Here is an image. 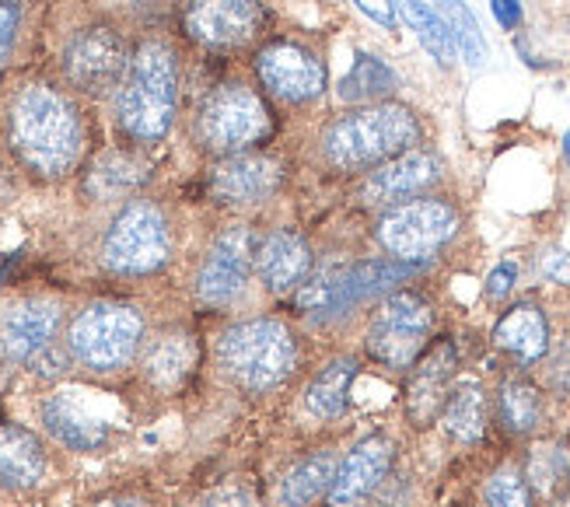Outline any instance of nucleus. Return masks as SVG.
<instances>
[{"mask_svg":"<svg viewBox=\"0 0 570 507\" xmlns=\"http://www.w3.org/2000/svg\"><path fill=\"white\" fill-rule=\"evenodd\" d=\"M8 144L18 162L42 179L67 175L85 147V126L73 98L46 81L18 88L8 106Z\"/></svg>","mask_w":570,"mask_h":507,"instance_id":"1","label":"nucleus"},{"mask_svg":"<svg viewBox=\"0 0 570 507\" xmlns=\"http://www.w3.org/2000/svg\"><path fill=\"white\" fill-rule=\"evenodd\" d=\"M176 98H179V67L176 53L158 42L147 39L134 49L127 78L116 95V119L122 134L140 144H155L171 130L176 119Z\"/></svg>","mask_w":570,"mask_h":507,"instance_id":"2","label":"nucleus"},{"mask_svg":"<svg viewBox=\"0 0 570 507\" xmlns=\"http://www.w3.org/2000/svg\"><path fill=\"white\" fill-rule=\"evenodd\" d=\"M420 140V123L406 106H367L336 119L322 134V155L336 168H371L413 150Z\"/></svg>","mask_w":570,"mask_h":507,"instance_id":"3","label":"nucleus"},{"mask_svg":"<svg viewBox=\"0 0 570 507\" xmlns=\"http://www.w3.org/2000/svg\"><path fill=\"white\" fill-rule=\"evenodd\" d=\"M220 368L235 386L266 392L294 374L297 368V343L291 329L277 319H249L235 322L217 347Z\"/></svg>","mask_w":570,"mask_h":507,"instance_id":"4","label":"nucleus"},{"mask_svg":"<svg viewBox=\"0 0 570 507\" xmlns=\"http://www.w3.org/2000/svg\"><path fill=\"white\" fill-rule=\"evenodd\" d=\"M140 340H144L140 312L134 304H119V301L88 304L67 329L70 358L98 374H112L127 368L137 358Z\"/></svg>","mask_w":570,"mask_h":507,"instance_id":"5","label":"nucleus"},{"mask_svg":"<svg viewBox=\"0 0 570 507\" xmlns=\"http://www.w3.org/2000/svg\"><path fill=\"white\" fill-rule=\"evenodd\" d=\"M171 256L168 217L158 203L130 199L102 238V263L119 276H147L158 273Z\"/></svg>","mask_w":570,"mask_h":507,"instance_id":"6","label":"nucleus"},{"mask_svg":"<svg viewBox=\"0 0 570 507\" xmlns=\"http://www.w3.org/2000/svg\"><path fill=\"white\" fill-rule=\"evenodd\" d=\"M274 130L266 101L245 85L214 88L196 109V137L214 155H242Z\"/></svg>","mask_w":570,"mask_h":507,"instance_id":"7","label":"nucleus"},{"mask_svg":"<svg viewBox=\"0 0 570 507\" xmlns=\"http://www.w3.org/2000/svg\"><path fill=\"white\" fill-rule=\"evenodd\" d=\"M459 232V214L452 203L420 196L395 203L379 221V242L392 252V260L424 263Z\"/></svg>","mask_w":570,"mask_h":507,"instance_id":"8","label":"nucleus"},{"mask_svg":"<svg viewBox=\"0 0 570 507\" xmlns=\"http://www.w3.org/2000/svg\"><path fill=\"white\" fill-rule=\"evenodd\" d=\"M431 333V309L416 294H392L367 325V353L385 368H413Z\"/></svg>","mask_w":570,"mask_h":507,"instance_id":"9","label":"nucleus"},{"mask_svg":"<svg viewBox=\"0 0 570 507\" xmlns=\"http://www.w3.org/2000/svg\"><path fill=\"white\" fill-rule=\"evenodd\" d=\"M266 8L259 0H189L183 11V32L214 53L256 42L266 32Z\"/></svg>","mask_w":570,"mask_h":507,"instance_id":"10","label":"nucleus"},{"mask_svg":"<svg viewBox=\"0 0 570 507\" xmlns=\"http://www.w3.org/2000/svg\"><path fill=\"white\" fill-rule=\"evenodd\" d=\"M130 67L127 42L109 25H91L63 49V78L85 95H106L122 85Z\"/></svg>","mask_w":570,"mask_h":507,"instance_id":"11","label":"nucleus"},{"mask_svg":"<svg viewBox=\"0 0 570 507\" xmlns=\"http://www.w3.org/2000/svg\"><path fill=\"white\" fill-rule=\"evenodd\" d=\"M416 273V263H403V260H375V263H357L343 273L322 276L318 284H308L302 291V304L305 309H318L326 315H340L351 304L379 294L392 284L406 281V276Z\"/></svg>","mask_w":570,"mask_h":507,"instance_id":"12","label":"nucleus"},{"mask_svg":"<svg viewBox=\"0 0 570 507\" xmlns=\"http://www.w3.org/2000/svg\"><path fill=\"white\" fill-rule=\"evenodd\" d=\"M256 74L269 95L291 101V106H302V101H312L326 91V67L312 49L297 42L281 39L263 46L256 57Z\"/></svg>","mask_w":570,"mask_h":507,"instance_id":"13","label":"nucleus"},{"mask_svg":"<svg viewBox=\"0 0 570 507\" xmlns=\"http://www.w3.org/2000/svg\"><path fill=\"white\" fill-rule=\"evenodd\" d=\"M256 270V238L249 227H228L220 235L207 260L196 273V294L207 304H228L249 284V273Z\"/></svg>","mask_w":570,"mask_h":507,"instance_id":"14","label":"nucleus"},{"mask_svg":"<svg viewBox=\"0 0 570 507\" xmlns=\"http://www.w3.org/2000/svg\"><path fill=\"white\" fill-rule=\"evenodd\" d=\"M60 304L46 298L18 301L0 315V364H29L42 347L57 340Z\"/></svg>","mask_w":570,"mask_h":507,"instance_id":"15","label":"nucleus"},{"mask_svg":"<svg viewBox=\"0 0 570 507\" xmlns=\"http://www.w3.org/2000/svg\"><path fill=\"white\" fill-rule=\"evenodd\" d=\"M284 172L266 155H228L220 165L210 168V196L228 203V207H253L277 193Z\"/></svg>","mask_w":570,"mask_h":507,"instance_id":"16","label":"nucleus"},{"mask_svg":"<svg viewBox=\"0 0 570 507\" xmlns=\"http://www.w3.org/2000/svg\"><path fill=\"white\" fill-rule=\"evenodd\" d=\"M392 469V441L382 435H371L357 441L346 459L336 466L330 484V507H357L364 497L375 494V487Z\"/></svg>","mask_w":570,"mask_h":507,"instance_id":"17","label":"nucleus"},{"mask_svg":"<svg viewBox=\"0 0 570 507\" xmlns=\"http://www.w3.org/2000/svg\"><path fill=\"white\" fill-rule=\"evenodd\" d=\"M312 270V248L297 232H269L256 245V273L266 291L287 294L305 284Z\"/></svg>","mask_w":570,"mask_h":507,"instance_id":"18","label":"nucleus"},{"mask_svg":"<svg viewBox=\"0 0 570 507\" xmlns=\"http://www.w3.org/2000/svg\"><path fill=\"white\" fill-rule=\"evenodd\" d=\"M441 179V162L431 150H406V155L385 162L379 172H371V179L364 183V196L371 203H395L431 189Z\"/></svg>","mask_w":570,"mask_h":507,"instance_id":"19","label":"nucleus"},{"mask_svg":"<svg viewBox=\"0 0 570 507\" xmlns=\"http://www.w3.org/2000/svg\"><path fill=\"white\" fill-rule=\"evenodd\" d=\"M42 423L70 451H98L109 441V423L67 392L49 396L42 402Z\"/></svg>","mask_w":570,"mask_h":507,"instance_id":"20","label":"nucleus"},{"mask_svg":"<svg viewBox=\"0 0 570 507\" xmlns=\"http://www.w3.org/2000/svg\"><path fill=\"white\" fill-rule=\"evenodd\" d=\"M49 459L42 441L18 423H0V487L32 490L46 479Z\"/></svg>","mask_w":570,"mask_h":507,"instance_id":"21","label":"nucleus"},{"mask_svg":"<svg viewBox=\"0 0 570 507\" xmlns=\"http://www.w3.org/2000/svg\"><path fill=\"white\" fill-rule=\"evenodd\" d=\"M455 368V350L452 343H438L424 361L416 364L410 389H406V413L424 427L438 417V410L449 399V378Z\"/></svg>","mask_w":570,"mask_h":507,"instance_id":"22","label":"nucleus"},{"mask_svg":"<svg viewBox=\"0 0 570 507\" xmlns=\"http://www.w3.org/2000/svg\"><path fill=\"white\" fill-rule=\"evenodd\" d=\"M493 343L501 350L514 353L518 361H539L550 347V325L547 315H542L535 304H514L511 312H504V319L493 329Z\"/></svg>","mask_w":570,"mask_h":507,"instance_id":"23","label":"nucleus"},{"mask_svg":"<svg viewBox=\"0 0 570 507\" xmlns=\"http://www.w3.org/2000/svg\"><path fill=\"white\" fill-rule=\"evenodd\" d=\"M193 368H196V343L193 337L183 333L155 340L144 353V378L161 392H176Z\"/></svg>","mask_w":570,"mask_h":507,"instance_id":"24","label":"nucleus"},{"mask_svg":"<svg viewBox=\"0 0 570 507\" xmlns=\"http://www.w3.org/2000/svg\"><path fill=\"white\" fill-rule=\"evenodd\" d=\"M357 378V361L354 358H336L333 364L322 368L312 386L305 392V406L318 420H336L346 413V402H351V386Z\"/></svg>","mask_w":570,"mask_h":507,"instance_id":"25","label":"nucleus"},{"mask_svg":"<svg viewBox=\"0 0 570 507\" xmlns=\"http://www.w3.org/2000/svg\"><path fill=\"white\" fill-rule=\"evenodd\" d=\"M147 183V165L137 155H127V150H106L98 158L85 179V189L95 199H116L127 196L134 189H140Z\"/></svg>","mask_w":570,"mask_h":507,"instance_id":"26","label":"nucleus"},{"mask_svg":"<svg viewBox=\"0 0 570 507\" xmlns=\"http://www.w3.org/2000/svg\"><path fill=\"white\" fill-rule=\"evenodd\" d=\"M441 423L462 445L480 441L483 430H487V396H483V389L473 382L459 386L441 406Z\"/></svg>","mask_w":570,"mask_h":507,"instance_id":"27","label":"nucleus"},{"mask_svg":"<svg viewBox=\"0 0 570 507\" xmlns=\"http://www.w3.org/2000/svg\"><path fill=\"white\" fill-rule=\"evenodd\" d=\"M333 472H336V459L330 451H318L312 459L297 462L281 484V494H277L281 507H308L312 500H318L330 490Z\"/></svg>","mask_w":570,"mask_h":507,"instance_id":"28","label":"nucleus"},{"mask_svg":"<svg viewBox=\"0 0 570 507\" xmlns=\"http://www.w3.org/2000/svg\"><path fill=\"white\" fill-rule=\"evenodd\" d=\"M400 11L406 18V25L416 32V39L424 42L428 53L444 64V67H452L455 57H459V49H455V39L449 32V25L441 21V14L428 4V0H400Z\"/></svg>","mask_w":570,"mask_h":507,"instance_id":"29","label":"nucleus"},{"mask_svg":"<svg viewBox=\"0 0 570 507\" xmlns=\"http://www.w3.org/2000/svg\"><path fill=\"white\" fill-rule=\"evenodd\" d=\"M428 4L441 14V21L449 25V32L455 39V49L465 57L469 67H483L487 60V42H483V32L462 0H428Z\"/></svg>","mask_w":570,"mask_h":507,"instance_id":"30","label":"nucleus"},{"mask_svg":"<svg viewBox=\"0 0 570 507\" xmlns=\"http://www.w3.org/2000/svg\"><path fill=\"white\" fill-rule=\"evenodd\" d=\"M501 406V420L514 430V435H529V430L542 420V396L525 378H511L501 386L498 396Z\"/></svg>","mask_w":570,"mask_h":507,"instance_id":"31","label":"nucleus"},{"mask_svg":"<svg viewBox=\"0 0 570 507\" xmlns=\"http://www.w3.org/2000/svg\"><path fill=\"white\" fill-rule=\"evenodd\" d=\"M392 88H395V74L382 60L367 57V53H361L354 60L351 74L340 81V95L346 101H367V98H379V95L392 91Z\"/></svg>","mask_w":570,"mask_h":507,"instance_id":"32","label":"nucleus"},{"mask_svg":"<svg viewBox=\"0 0 570 507\" xmlns=\"http://www.w3.org/2000/svg\"><path fill=\"white\" fill-rule=\"evenodd\" d=\"M483 504L487 507H532V494H529L525 476L511 466L498 469L483 487Z\"/></svg>","mask_w":570,"mask_h":507,"instance_id":"33","label":"nucleus"},{"mask_svg":"<svg viewBox=\"0 0 570 507\" xmlns=\"http://www.w3.org/2000/svg\"><path fill=\"white\" fill-rule=\"evenodd\" d=\"M18 21H21V11L14 0H0V70L11 60V49H14V39H18Z\"/></svg>","mask_w":570,"mask_h":507,"instance_id":"34","label":"nucleus"},{"mask_svg":"<svg viewBox=\"0 0 570 507\" xmlns=\"http://www.w3.org/2000/svg\"><path fill=\"white\" fill-rule=\"evenodd\" d=\"M67 358H70V350L63 353V350L57 347V340H53L49 347H42L29 364H32L36 374H49V378H53V374H63V371H67Z\"/></svg>","mask_w":570,"mask_h":507,"instance_id":"35","label":"nucleus"},{"mask_svg":"<svg viewBox=\"0 0 570 507\" xmlns=\"http://www.w3.org/2000/svg\"><path fill=\"white\" fill-rule=\"evenodd\" d=\"M542 273H547L553 284H570V252L550 248L547 256H542Z\"/></svg>","mask_w":570,"mask_h":507,"instance_id":"36","label":"nucleus"},{"mask_svg":"<svg viewBox=\"0 0 570 507\" xmlns=\"http://www.w3.org/2000/svg\"><path fill=\"white\" fill-rule=\"evenodd\" d=\"M354 4H357L371 21H379L382 29H395V4H392V0H354Z\"/></svg>","mask_w":570,"mask_h":507,"instance_id":"37","label":"nucleus"},{"mask_svg":"<svg viewBox=\"0 0 570 507\" xmlns=\"http://www.w3.org/2000/svg\"><path fill=\"white\" fill-rule=\"evenodd\" d=\"M514 276H518V266H514V263H501L498 270H493V273H490V281H487L490 298H504V294L511 291V284H514Z\"/></svg>","mask_w":570,"mask_h":507,"instance_id":"38","label":"nucleus"},{"mask_svg":"<svg viewBox=\"0 0 570 507\" xmlns=\"http://www.w3.org/2000/svg\"><path fill=\"white\" fill-rule=\"evenodd\" d=\"M200 507H259L245 490H217L210 494Z\"/></svg>","mask_w":570,"mask_h":507,"instance_id":"39","label":"nucleus"},{"mask_svg":"<svg viewBox=\"0 0 570 507\" xmlns=\"http://www.w3.org/2000/svg\"><path fill=\"white\" fill-rule=\"evenodd\" d=\"M493 4V14H498V21L504 25V29H514L518 21H522V8L514 4V0H490Z\"/></svg>","mask_w":570,"mask_h":507,"instance_id":"40","label":"nucleus"},{"mask_svg":"<svg viewBox=\"0 0 570 507\" xmlns=\"http://www.w3.org/2000/svg\"><path fill=\"white\" fill-rule=\"evenodd\" d=\"M95 507H151V500H144L137 494H112V497H102Z\"/></svg>","mask_w":570,"mask_h":507,"instance_id":"41","label":"nucleus"},{"mask_svg":"<svg viewBox=\"0 0 570 507\" xmlns=\"http://www.w3.org/2000/svg\"><path fill=\"white\" fill-rule=\"evenodd\" d=\"M563 155H567V165H570V130H567V137H563Z\"/></svg>","mask_w":570,"mask_h":507,"instance_id":"42","label":"nucleus"}]
</instances>
